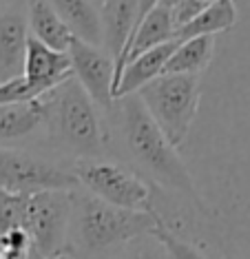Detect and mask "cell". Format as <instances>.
Segmentation results:
<instances>
[{"instance_id":"6da1fadb","label":"cell","mask_w":250,"mask_h":259,"mask_svg":"<svg viewBox=\"0 0 250 259\" xmlns=\"http://www.w3.org/2000/svg\"><path fill=\"white\" fill-rule=\"evenodd\" d=\"M111 111H115L117 128H120L124 149L129 151L131 160L140 168H144L157 184L182 193L188 199H193L201 210H206V204L201 202L186 164L182 162L175 146L164 138V133L151 120L138 93L117 98Z\"/></svg>"},{"instance_id":"7a4b0ae2","label":"cell","mask_w":250,"mask_h":259,"mask_svg":"<svg viewBox=\"0 0 250 259\" xmlns=\"http://www.w3.org/2000/svg\"><path fill=\"white\" fill-rule=\"evenodd\" d=\"M43 126L53 146L75 153L78 160L98 157L104 149V126L98 115V107L85 89L69 78L47 91L43 98Z\"/></svg>"},{"instance_id":"3957f363","label":"cell","mask_w":250,"mask_h":259,"mask_svg":"<svg viewBox=\"0 0 250 259\" xmlns=\"http://www.w3.org/2000/svg\"><path fill=\"white\" fill-rule=\"evenodd\" d=\"M78 188L71 191L69 235H75L78 246L89 255H100L113 246L129 244L140 237H151L155 233L159 220L157 210L140 213V210L117 208Z\"/></svg>"},{"instance_id":"277c9868","label":"cell","mask_w":250,"mask_h":259,"mask_svg":"<svg viewBox=\"0 0 250 259\" xmlns=\"http://www.w3.org/2000/svg\"><path fill=\"white\" fill-rule=\"evenodd\" d=\"M151 120L175 146L184 144L201 100V75H159L138 91Z\"/></svg>"},{"instance_id":"5b68a950","label":"cell","mask_w":250,"mask_h":259,"mask_svg":"<svg viewBox=\"0 0 250 259\" xmlns=\"http://www.w3.org/2000/svg\"><path fill=\"white\" fill-rule=\"evenodd\" d=\"M71 173L78 180V186L85 188L89 195L102 202L127 210L153 213V188L144 178L122 164L104 162L98 157L75 160Z\"/></svg>"},{"instance_id":"8992f818","label":"cell","mask_w":250,"mask_h":259,"mask_svg":"<svg viewBox=\"0 0 250 259\" xmlns=\"http://www.w3.org/2000/svg\"><path fill=\"white\" fill-rule=\"evenodd\" d=\"M20 228L29 235L31 252L43 257L69 250L71 191H40L25 195Z\"/></svg>"},{"instance_id":"52a82bcc","label":"cell","mask_w":250,"mask_h":259,"mask_svg":"<svg viewBox=\"0 0 250 259\" xmlns=\"http://www.w3.org/2000/svg\"><path fill=\"white\" fill-rule=\"evenodd\" d=\"M78 180L62 166L35 157L27 151L0 146V191L33 195L40 191H73Z\"/></svg>"},{"instance_id":"ba28073f","label":"cell","mask_w":250,"mask_h":259,"mask_svg":"<svg viewBox=\"0 0 250 259\" xmlns=\"http://www.w3.org/2000/svg\"><path fill=\"white\" fill-rule=\"evenodd\" d=\"M71 73L95 107L111 109L115 102V60L104 49L75 38L69 49Z\"/></svg>"},{"instance_id":"9c48e42d","label":"cell","mask_w":250,"mask_h":259,"mask_svg":"<svg viewBox=\"0 0 250 259\" xmlns=\"http://www.w3.org/2000/svg\"><path fill=\"white\" fill-rule=\"evenodd\" d=\"M102 49L115 60V89L127 64V49L138 22V0H98Z\"/></svg>"},{"instance_id":"30bf717a","label":"cell","mask_w":250,"mask_h":259,"mask_svg":"<svg viewBox=\"0 0 250 259\" xmlns=\"http://www.w3.org/2000/svg\"><path fill=\"white\" fill-rule=\"evenodd\" d=\"M22 78L27 84L38 93L40 98L60 82L73 78L71 73V60L69 54L53 51L35 38H27V51H25V69H22Z\"/></svg>"},{"instance_id":"8fae6325","label":"cell","mask_w":250,"mask_h":259,"mask_svg":"<svg viewBox=\"0 0 250 259\" xmlns=\"http://www.w3.org/2000/svg\"><path fill=\"white\" fill-rule=\"evenodd\" d=\"M27 18L16 9L0 11V82L22 75L27 51Z\"/></svg>"},{"instance_id":"7c38bea8","label":"cell","mask_w":250,"mask_h":259,"mask_svg":"<svg viewBox=\"0 0 250 259\" xmlns=\"http://www.w3.org/2000/svg\"><path fill=\"white\" fill-rule=\"evenodd\" d=\"M177 40L166 45H159L151 51H144V54L131 58V60L124 64V71L120 75V82H117V89H115V100L131 96V93H138L142 87L148 84L151 80H155L162 75L166 62H169L171 54L175 51Z\"/></svg>"},{"instance_id":"4fadbf2b","label":"cell","mask_w":250,"mask_h":259,"mask_svg":"<svg viewBox=\"0 0 250 259\" xmlns=\"http://www.w3.org/2000/svg\"><path fill=\"white\" fill-rule=\"evenodd\" d=\"M25 18H27L29 36L35 38L38 42H43L45 47H49L53 51L69 54L75 36L71 33V29L64 25L62 18L45 3V0H27V16Z\"/></svg>"},{"instance_id":"5bb4252c","label":"cell","mask_w":250,"mask_h":259,"mask_svg":"<svg viewBox=\"0 0 250 259\" xmlns=\"http://www.w3.org/2000/svg\"><path fill=\"white\" fill-rule=\"evenodd\" d=\"M62 18L78 40L102 49V25H100L98 0H45Z\"/></svg>"},{"instance_id":"9a60e30c","label":"cell","mask_w":250,"mask_h":259,"mask_svg":"<svg viewBox=\"0 0 250 259\" xmlns=\"http://www.w3.org/2000/svg\"><path fill=\"white\" fill-rule=\"evenodd\" d=\"M175 22H173V14L171 9L164 7H153L148 14L138 22L133 36H131L129 49H127V62L131 58L144 54V51H151L159 45L173 42L175 40Z\"/></svg>"},{"instance_id":"2e32d148","label":"cell","mask_w":250,"mask_h":259,"mask_svg":"<svg viewBox=\"0 0 250 259\" xmlns=\"http://www.w3.org/2000/svg\"><path fill=\"white\" fill-rule=\"evenodd\" d=\"M215 36H199L177 42L162 75H201L215 58Z\"/></svg>"},{"instance_id":"e0dca14e","label":"cell","mask_w":250,"mask_h":259,"mask_svg":"<svg viewBox=\"0 0 250 259\" xmlns=\"http://www.w3.org/2000/svg\"><path fill=\"white\" fill-rule=\"evenodd\" d=\"M239 22V7L237 0H215L208 9H204L195 20H190L188 25L180 27L175 31V40L184 42L190 38L199 36H217V33L230 31Z\"/></svg>"},{"instance_id":"ac0fdd59","label":"cell","mask_w":250,"mask_h":259,"mask_svg":"<svg viewBox=\"0 0 250 259\" xmlns=\"http://www.w3.org/2000/svg\"><path fill=\"white\" fill-rule=\"evenodd\" d=\"M40 126H43V102H40V98L31 100V102L0 107V144L25 140Z\"/></svg>"},{"instance_id":"d6986e66","label":"cell","mask_w":250,"mask_h":259,"mask_svg":"<svg viewBox=\"0 0 250 259\" xmlns=\"http://www.w3.org/2000/svg\"><path fill=\"white\" fill-rule=\"evenodd\" d=\"M246 5V29H243L239 47H241V56H239V67H241V144L250 146V0H243Z\"/></svg>"},{"instance_id":"ffe728a7","label":"cell","mask_w":250,"mask_h":259,"mask_svg":"<svg viewBox=\"0 0 250 259\" xmlns=\"http://www.w3.org/2000/svg\"><path fill=\"white\" fill-rule=\"evenodd\" d=\"M151 237L155 239L159 246H162L164 252L169 255V259H206L193 244H188V241H184V239L177 237V235L173 233L169 226H166V222L162 220V215H159L155 233H153Z\"/></svg>"},{"instance_id":"44dd1931","label":"cell","mask_w":250,"mask_h":259,"mask_svg":"<svg viewBox=\"0 0 250 259\" xmlns=\"http://www.w3.org/2000/svg\"><path fill=\"white\" fill-rule=\"evenodd\" d=\"M38 98L40 96L27 84V80L22 75L11 78L7 82H0V107H5V104L31 102V100H38Z\"/></svg>"},{"instance_id":"7402d4cb","label":"cell","mask_w":250,"mask_h":259,"mask_svg":"<svg viewBox=\"0 0 250 259\" xmlns=\"http://www.w3.org/2000/svg\"><path fill=\"white\" fill-rule=\"evenodd\" d=\"M213 3L208 0H184L175 9H171L173 14V22H175V29H180L184 25H188L190 20H195L204 9H208Z\"/></svg>"},{"instance_id":"603a6c76","label":"cell","mask_w":250,"mask_h":259,"mask_svg":"<svg viewBox=\"0 0 250 259\" xmlns=\"http://www.w3.org/2000/svg\"><path fill=\"white\" fill-rule=\"evenodd\" d=\"M122 259H164L162 255V246H151V244H144V246H135L129 255H124Z\"/></svg>"},{"instance_id":"cb8c5ba5","label":"cell","mask_w":250,"mask_h":259,"mask_svg":"<svg viewBox=\"0 0 250 259\" xmlns=\"http://www.w3.org/2000/svg\"><path fill=\"white\" fill-rule=\"evenodd\" d=\"M157 3H159V0H138V22L144 18V16L153 7H157ZM138 22H135V27H138ZM133 31H135V29H133Z\"/></svg>"},{"instance_id":"d4e9b609","label":"cell","mask_w":250,"mask_h":259,"mask_svg":"<svg viewBox=\"0 0 250 259\" xmlns=\"http://www.w3.org/2000/svg\"><path fill=\"white\" fill-rule=\"evenodd\" d=\"M27 259H75V257L71 255L69 250H64V252H60V255H51V257H43V255H35V252H29Z\"/></svg>"},{"instance_id":"484cf974","label":"cell","mask_w":250,"mask_h":259,"mask_svg":"<svg viewBox=\"0 0 250 259\" xmlns=\"http://www.w3.org/2000/svg\"><path fill=\"white\" fill-rule=\"evenodd\" d=\"M180 3H184V0H159L157 5L159 7H164V9H175Z\"/></svg>"},{"instance_id":"4316f807","label":"cell","mask_w":250,"mask_h":259,"mask_svg":"<svg viewBox=\"0 0 250 259\" xmlns=\"http://www.w3.org/2000/svg\"><path fill=\"white\" fill-rule=\"evenodd\" d=\"M5 3H7V0H0V5H5Z\"/></svg>"},{"instance_id":"83f0119b","label":"cell","mask_w":250,"mask_h":259,"mask_svg":"<svg viewBox=\"0 0 250 259\" xmlns=\"http://www.w3.org/2000/svg\"><path fill=\"white\" fill-rule=\"evenodd\" d=\"M224 259H235V257H224Z\"/></svg>"},{"instance_id":"f1b7e54d","label":"cell","mask_w":250,"mask_h":259,"mask_svg":"<svg viewBox=\"0 0 250 259\" xmlns=\"http://www.w3.org/2000/svg\"><path fill=\"white\" fill-rule=\"evenodd\" d=\"M208 3H215V0H208Z\"/></svg>"}]
</instances>
